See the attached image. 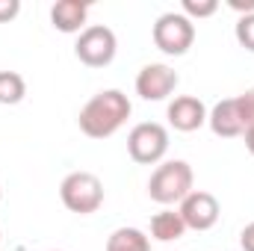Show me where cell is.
I'll list each match as a JSON object with an SVG mask.
<instances>
[{
	"label": "cell",
	"mask_w": 254,
	"mask_h": 251,
	"mask_svg": "<svg viewBox=\"0 0 254 251\" xmlns=\"http://www.w3.org/2000/svg\"><path fill=\"white\" fill-rule=\"evenodd\" d=\"M237 39L246 51L254 54V15H243L240 24H237Z\"/></svg>",
	"instance_id": "cell-16"
},
{
	"label": "cell",
	"mask_w": 254,
	"mask_h": 251,
	"mask_svg": "<svg viewBox=\"0 0 254 251\" xmlns=\"http://www.w3.org/2000/svg\"><path fill=\"white\" fill-rule=\"evenodd\" d=\"M127 151L142 166H151V163L163 160V154L169 151V133H166V127L157 125V122L136 125L130 130V136H127Z\"/></svg>",
	"instance_id": "cell-5"
},
{
	"label": "cell",
	"mask_w": 254,
	"mask_h": 251,
	"mask_svg": "<svg viewBox=\"0 0 254 251\" xmlns=\"http://www.w3.org/2000/svg\"><path fill=\"white\" fill-rule=\"evenodd\" d=\"M178 86V74L163 63H151L145 65L136 77V92L145 98V101H163L175 92Z\"/></svg>",
	"instance_id": "cell-8"
},
{
	"label": "cell",
	"mask_w": 254,
	"mask_h": 251,
	"mask_svg": "<svg viewBox=\"0 0 254 251\" xmlns=\"http://www.w3.org/2000/svg\"><path fill=\"white\" fill-rule=\"evenodd\" d=\"M219 9V3L216 0H184V12H187V18H207V15H213Z\"/></svg>",
	"instance_id": "cell-15"
},
{
	"label": "cell",
	"mask_w": 254,
	"mask_h": 251,
	"mask_svg": "<svg viewBox=\"0 0 254 251\" xmlns=\"http://www.w3.org/2000/svg\"><path fill=\"white\" fill-rule=\"evenodd\" d=\"M237 107H240V116H243V125H246V130H249V127H254V89L243 92V95H237Z\"/></svg>",
	"instance_id": "cell-17"
},
{
	"label": "cell",
	"mask_w": 254,
	"mask_h": 251,
	"mask_svg": "<svg viewBox=\"0 0 254 251\" xmlns=\"http://www.w3.org/2000/svg\"><path fill=\"white\" fill-rule=\"evenodd\" d=\"M169 122H172L175 130L190 133V130H198V127L207 122V110H204V104L198 98L184 95V98H175L169 104Z\"/></svg>",
	"instance_id": "cell-9"
},
{
	"label": "cell",
	"mask_w": 254,
	"mask_h": 251,
	"mask_svg": "<svg viewBox=\"0 0 254 251\" xmlns=\"http://www.w3.org/2000/svg\"><path fill=\"white\" fill-rule=\"evenodd\" d=\"M181 219L184 225L192 231H210L216 222H219V201L210 195V192H190L184 201H181Z\"/></svg>",
	"instance_id": "cell-7"
},
{
	"label": "cell",
	"mask_w": 254,
	"mask_h": 251,
	"mask_svg": "<svg viewBox=\"0 0 254 251\" xmlns=\"http://www.w3.org/2000/svg\"><path fill=\"white\" fill-rule=\"evenodd\" d=\"M231 9L246 12V15H254V0H231Z\"/></svg>",
	"instance_id": "cell-20"
},
{
	"label": "cell",
	"mask_w": 254,
	"mask_h": 251,
	"mask_svg": "<svg viewBox=\"0 0 254 251\" xmlns=\"http://www.w3.org/2000/svg\"><path fill=\"white\" fill-rule=\"evenodd\" d=\"M74 54L80 63H86L89 68H104V65L113 63L116 57V33L104 24H95V27H86L74 45Z\"/></svg>",
	"instance_id": "cell-6"
},
{
	"label": "cell",
	"mask_w": 254,
	"mask_h": 251,
	"mask_svg": "<svg viewBox=\"0 0 254 251\" xmlns=\"http://www.w3.org/2000/svg\"><path fill=\"white\" fill-rule=\"evenodd\" d=\"M240 246H243V251H254V222L243 228V234H240Z\"/></svg>",
	"instance_id": "cell-19"
},
{
	"label": "cell",
	"mask_w": 254,
	"mask_h": 251,
	"mask_svg": "<svg viewBox=\"0 0 254 251\" xmlns=\"http://www.w3.org/2000/svg\"><path fill=\"white\" fill-rule=\"evenodd\" d=\"M86 12H89V6L80 0H60L51 9V21L60 33H77L86 21Z\"/></svg>",
	"instance_id": "cell-11"
},
{
	"label": "cell",
	"mask_w": 254,
	"mask_h": 251,
	"mask_svg": "<svg viewBox=\"0 0 254 251\" xmlns=\"http://www.w3.org/2000/svg\"><path fill=\"white\" fill-rule=\"evenodd\" d=\"M18 9H21V3H18V0H0V21L15 18V15H18Z\"/></svg>",
	"instance_id": "cell-18"
},
{
	"label": "cell",
	"mask_w": 254,
	"mask_h": 251,
	"mask_svg": "<svg viewBox=\"0 0 254 251\" xmlns=\"http://www.w3.org/2000/svg\"><path fill=\"white\" fill-rule=\"evenodd\" d=\"M60 195H63L65 207L71 213H80V216H89L104 204V187L89 172H71L60 187Z\"/></svg>",
	"instance_id": "cell-3"
},
{
	"label": "cell",
	"mask_w": 254,
	"mask_h": 251,
	"mask_svg": "<svg viewBox=\"0 0 254 251\" xmlns=\"http://www.w3.org/2000/svg\"><path fill=\"white\" fill-rule=\"evenodd\" d=\"M195 42V27L187 15H178V12H166L157 18L154 24V45L163 51V54H172V57H181L187 54Z\"/></svg>",
	"instance_id": "cell-4"
},
{
	"label": "cell",
	"mask_w": 254,
	"mask_h": 251,
	"mask_svg": "<svg viewBox=\"0 0 254 251\" xmlns=\"http://www.w3.org/2000/svg\"><path fill=\"white\" fill-rule=\"evenodd\" d=\"M210 127L216 136H243L246 125H243V116H240V107H237V98H228V101H219L210 113Z\"/></svg>",
	"instance_id": "cell-10"
},
{
	"label": "cell",
	"mask_w": 254,
	"mask_h": 251,
	"mask_svg": "<svg viewBox=\"0 0 254 251\" xmlns=\"http://www.w3.org/2000/svg\"><path fill=\"white\" fill-rule=\"evenodd\" d=\"M27 95L24 77L18 71H0V104H18Z\"/></svg>",
	"instance_id": "cell-14"
},
{
	"label": "cell",
	"mask_w": 254,
	"mask_h": 251,
	"mask_svg": "<svg viewBox=\"0 0 254 251\" xmlns=\"http://www.w3.org/2000/svg\"><path fill=\"white\" fill-rule=\"evenodd\" d=\"M107 251H151V243L136 228H119L107 240Z\"/></svg>",
	"instance_id": "cell-13"
},
{
	"label": "cell",
	"mask_w": 254,
	"mask_h": 251,
	"mask_svg": "<svg viewBox=\"0 0 254 251\" xmlns=\"http://www.w3.org/2000/svg\"><path fill=\"white\" fill-rule=\"evenodd\" d=\"M130 119V101H127L125 92L119 89H107V92H98L83 110H80V130L92 139H107L113 136L119 127Z\"/></svg>",
	"instance_id": "cell-1"
},
{
	"label": "cell",
	"mask_w": 254,
	"mask_h": 251,
	"mask_svg": "<svg viewBox=\"0 0 254 251\" xmlns=\"http://www.w3.org/2000/svg\"><path fill=\"white\" fill-rule=\"evenodd\" d=\"M184 231H187V225H184L181 213L166 210V213H157V216L151 219V234H154V240H160V243L181 240V237H184Z\"/></svg>",
	"instance_id": "cell-12"
},
{
	"label": "cell",
	"mask_w": 254,
	"mask_h": 251,
	"mask_svg": "<svg viewBox=\"0 0 254 251\" xmlns=\"http://www.w3.org/2000/svg\"><path fill=\"white\" fill-rule=\"evenodd\" d=\"M190 192H192V169H190V163H184V160H169V163H163V166L151 175V184H148V195H151L157 204L184 201Z\"/></svg>",
	"instance_id": "cell-2"
},
{
	"label": "cell",
	"mask_w": 254,
	"mask_h": 251,
	"mask_svg": "<svg viewBox=\"0 0 254 251\" xmlns=\"http://www.w3.org/2000/svg\"><path fill=\"white\" fill-rule=\"evenodd\" d=\"M246 148L254 154V127H249V130H246Z\"/></svg>",
	"instance_id": "cell-21"
}]
</instances>
